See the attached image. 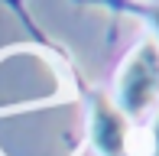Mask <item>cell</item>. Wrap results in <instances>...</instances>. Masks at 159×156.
Listing matches in <instances>:
<instances>
[{"label": "cell", "instance_id": "cell-1", "mask_svg": "<svg viewBox=\"0 0 159 156\" xmlns=\"http://www.w3.org/2000/svg\"><path fill=\"white\" fill-rule=\"evenodd\" d=\"M120 101L127 114H143L159 101V42H143L120 75Z\"/></svg>", "mask_w": 159, "mask_h": 156}, {"label": "cell", "instance_id": "cell-2", "mask_svg": "<svg viewBox=\"0 0 159 156\" xmlns=\"http://www.w3.org/2000/svg\"><path fill=\"white\" fill-rule=\"evenodd\" d=\"M94 143L104 156H124L127 150V117L107 98L94 101Z\"/></svg>", "mask_w": 159, "mask_h": 156}, {"label": "cell", "instance_id": "cell-3", "mask_svg": "<svg viewBox=\"0 0 159 156\" xmlns=\"http://www.w3.org/2000/svg\"><path fill=\"white\" fill-rule=\"evenodd\" d=\"M153 150L159 156V117H156V127H153Z\"/></svg>", "mask_w": 159, "mask_h": 156}]
</instances>
